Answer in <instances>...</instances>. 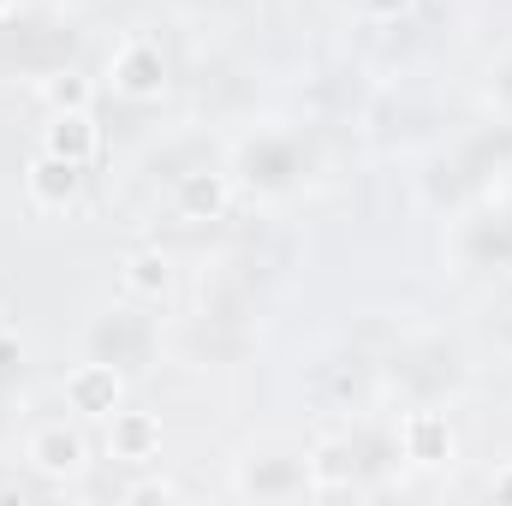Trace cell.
Listing matches in <instances>:
<instances>
[{
	"label": "cell",
	"mask_w": 512,
	"mask_h": 506,
	"mask_svg": "<svg viewBox=\"0 0 512 506\" xmlns=\"http://www.w3.org/2000/svg\"><path fill=\"white\" fill-rule=\"evenodd\" d=\"M161 352H167V322H161V310L155 304H143V298H108L90 322H84V358H96V364H114L120 376H149L155 364H161Z\"/></svg>",
	"instance_id": "cell-6"
},
{
	"label": "cell",
	"mask_w": 512,
	"mask_h": 506,
	"mask_svg": "<svg viewBox=\"0 0 512 506\" xmlns=\"http://www.w3.org/2000/svg\"><path fill=\"white\" fill-rule=\"evenodd\" d=\"M84 185H90V167H78V161H66V155H54L42 143L30 149V161H24V203L36 215H72L84 203Z\"/></svg>",
	"instance_id": "cell-15"
},
{
	"label": "cell",
	"mask_w": 512,
	"mask_h": 506,
	"mask_svg": "<svg viewBox=\"0 0 512 506\" xmlns=\"http://www.w3.org/2000/svg\"><path fill=\"white\" fill-rule=\"evenodd\" d=\"M477 489H483V495H495V501H512V459H501V465H495Z\"/></svg>",
	"instance_id": "cell-30"
},
{
	"label": "cell",
	"mask_w": 512,
	"mask_h": 506,
	"mask_svg": "<svg viewBox=\"0 0 512 506\" xmlns=\"http://www.w3.org/2000/svg\"><path fill=\"white\" fill-rule=\"evenodd\" d=\"M102 90H108L120 108H155V102H167V90H173V60H167V48H161L155 30H126V36L114 42V54H108V66H102Z\"/></svg>",
	"instance_id": "cell-9"
},
{
	"label": "cell",
	"mask_w": 512,
	"mask_h": 506,
	"mask_svg": "<svg viewBox=\"0 0 512 506\" xmlns=\"http://www.w3.org/2000/svg\"><path fill=\"white\" fill-rule=\"evenodd\" d=\"M36 96H42V108H48V114H66V108H96V84L84 78V66L54 72L48 84H36Z\"/></svg>",
	"instance_id": "cell-23"
},
{
	"label": "cell",
	"mask_w": 512,
	"mask_h": 506,
	"mask_svg": "<svg viewBox=\"0 0 512 506\" xmlns=\"http://www.w3.org/2000/svg\"><path fill=\"white\" fill-rule=\"evenodd\" d=\"M483 96H489V114L512 120V48L489 54V66H483Z\"/></svg>",
	"instance_id": "cell-26"
},
{
	"label": "cell",
	"mask_w": 512,
	"mask_h": 506,
	"mask_svg": "<svg viewBox=\"0 0 512 506\" xmlns=\"http://www.w3.org/2000/svg\"><path fill=\"white\" fill-rule=\"evenodd\" d=\"M376 364H382V399L393 411H405V405H453L477 381L471 346L459 334H447V328H387L376 340Z\"/></svg>",
	"instance_id": "cell-1"
},
{
	"label": "cell",
	"mask_w": 512,
	"mask_h": 506,
	"mask_svg": "<svg viewBox=\"0 0 512 506\" xmlns=\"http://www.w3.org/2000/svg\"><path fill=\"white\" fill-rule=\"evenodd\" d=\"M161 197H167L173 221H185V227H209V221H227V215H233V203H239V185H233V173H227V155H221V161H203V167L179 173V179H173Z\"/></svg>",
	"instance_id": "cell-13"
},
{
	"label": "cell",
	"mask_w": 512,
	"mask_h": 506,
	"mask_svg": "<svg viewBox=\"0 0 512 506\" xmlns=\"http://www.w3.org/2000/svg\"><path fill=\"white\" fill-rule=\"evenodd\" d=\"M18 6H24V0H0V24H6V18H12Z\"/></svg>",
	"instance_id": "cell-32"
},
{
	"label": "cell",
	"mask_w": 512,
	"mask_h": 506,
	"mask_svg": "<svg viewBox=\"0 0 512 506\" xmlns=\"http://www.w3.org/2000/svg\"><path fill=\"white\" fill-rule=\"evenodd\" d=\"M507 179H512V120L489 114L483 126H471L465 137H453V143L435 155L429 203H435L441 215H459L465 203L495 197Z\"/></svg>",
	"instance_id": "cell-3"
},
{
	"label": "cell",
	"mask_w": 512,
	"mask_h": 506,
	"mask_svg": "<svg viewBox=\"0 0 512 506\" xmlns=\"http://www.w3.org/2000/svg\"><path fill=\"white\" fill-rule=\"evenodd\" d=\"M24 495H66L54 477H42L36 465H24V459H12V465H0V501H24Z\"/></svg>",
	"instance_id": "cell-25"
},
{
	"label": "cell",
	"mask_w": 512,
	"mask_h": 506,
	"mask_svg": "<svg viewBox=\"0 0 512 506\" xmlns=\"http://www.w3.org/2000/svg\"><path fill=\"white\" fill-rule=\"evenodd\" d=\"M495 197H501V209H507V215H512V179H507V185H501V191H495Z\"/></svg>",
	"instance_id": "cell-33"
},
{
	"label": "cell",
	"mask_w": 512,
	"mask_h": 506,
	"mask_svg": "<svg viewBox=\"0 0 512 506\" xmlns=\"http://www.w3.org/2000/svg\"><path fill=\"white\" fill-rule=\"evenodd\" d=\"M310 471H316V495H364L358 489V465H352V447L340 435V423L328 435L310 441Z\"/></svg>",
	"instance_id": "cell-22"
},
{
	"label": "cell",
	"mask_w": 512,
	"mask_h": 506,
	"mask_svg": "<svg viewBox=\"0 0 512 506\" xmlns=\"http://www.w3.org/2000/svg\"><path fill=\"white\" fill-rule=\"evenodd\" d=\"M120 292L161 310V304L173 298V256L161 251V245H137V251H126L120 256Z\"/></svg>",
	"instance_id": "cell-21"
},
{
	"label": "cell",
	"mask_w": 512,
	"mask_h": 506,
	"mask_svg": "<svg viewBox=\"0 0 512 506\" xmlns=\"http://www.w3.org/2000/svg\"><path fill=\"white\" fill-rule=\"evenodd\" d=\"M197 102H203L209 126L251 114L256 108V72L245 60H233V54H209V60L197 66Z\"/></svg>",
	"instance_id": "cell-16"
},
{
	"label": "cell",
	"mask_w": 512,
	"mask_h": 506,
	"mask_svg": "<svg viewBox=\"0 0 512 506\" xmlns=\"http://www.w3.org/2000/svg\"><path fill=\"white\" fill-rule=\"evenodd\" d=\"M84 60V30L72 12H54V6H18L6 24H0V84H48L54 72L78 66Z\"/></svg>",
	"instance_id": "cell-4"
},
{
	"label": "cell",
	"mask_w": 512,
	"mask_h": 506,
	"mask_svg": "<svg viewBox=\"0 0 512 506\" xmlns=\"http://www.w3.org/2000/svg\"><path fill=\"white\" fill-rule=\"evenodd\" d=\"M60 399H66L72 417H84V423H108V417L126 405V376H120L114 364L84 358V364H72V370L60 376Z\"/></svg>",
	"instance_id": "cell-17"
},
{
	"label": "cell",
	"mask_w": 512,
	"mask_h": 506,
	"mask_svg": "<svg viewBox=\"0 0 512 506\" xmlns=\"http://www.w3.org/2000/svg\"><path fill=\"white\" fill-rule=\"evenodd\" d=\"M0 381H24V340L0 328Z\"/></svg>",
	"instance_id": "cell-28"
},
{
	"label": "cell",
	"mask_w": 512,
	"mask_h": 506,
	"mask_svg": "<svg viewBox=\"0 0 512 506\" xmlns=\"http://www.w3.org/2000/svg\"><path fill=\"white\" fill-rule=\"evenodd\" d=\"M18 459L36 465L42 477H54L60 489H78L96 471V441L84 435V417H42V423L24 429Z\"/></svg>",
	"instance_id": "cell-11"
},
{
	"label": "cell",
	"mask_w": 512,
	"mask_h": 506,
	"mask_svg": "<svg viewBox=\"0 0 512 506\" xmlns=\"http://www.w3.org/2000/svg\"><path fill=\"white\" fill-rule=\"evenodd\" d=\"M322 120H256L227 143V173L239 185V197L251 203H292L304 197V185L322 173Z\"/></svg>",
	"instance_id": "cell-2"
},
{
	"label": "cell",
	"mask_w": 512,
	"mask_h": 506,
	"mask_svg": "<svg viewBox=\"0 0 512 506\" xmlns=\"http://www.w3.org/2000/svg\"><path fill=\"white\" fill-rule=\"evenodd\" d=\"M340 435H346V447H352V465H358V489L364 495H387V489H399V471H411L405 465V453H399V429H393V411H358V417H346L340 423Z\"/></svg>",
	"instance_id": "cell-12"
},
{
	"label": "cell",
	"mask_w": 512,
	"mask_h": 506,
	"mask_svg": "<svg viewBox=\"0 0 512 506\" xmlns=\"http://www.w3.org/2000/svg\"><path fill=\"white\" fill-rule=\"evenodd\" d=\"M167 358L185 364V370H245L256 358V322H227V316L185 310L167 328Z\"/></svg>",
	"instance_id": "cell-8"
},
{
	"label": "cell",
	"mask_w": 512,
	"mask_h": 506,
	"mask_svg": "<svg viewBox=\"0 0 512 506\" xmlns=\"http://www.w3.org/2000/svg\"><path fill=\"white\" fill-rule=\"evenodd\" d=\"M298 387H304V405H310L322 423H346V417H358V411L387 405L376 346H364V340H340V346H328L322 358H310V370H304Z\"/></svg>",
	"instance_id": "cell-5"
},
{
	"label": "cell",
	"mask_w": 512,
	"mask_h": 506,
	"mask_svg": "<svg viewBox=\"0 0 512 506\" xmlns=\"http://www.w3.org/2000/svg\"><path fill=\"white\" fill-rule=\"evenodd\" d=\"M42 6H54V12H72V18H78V12H90V6H102V0H42Z\"/></svg>",
	"instance_id": "cell-31"
},
{
	"label": "cell",
	"mask_w": 512,
	"mask_h": 506,
	"mask_svg": "<svg viewBox=\"0 0 512 506\" xmlns=\"http://www.w3.org/2000/svg\"><path fill=\"white\" fill-rule=\"evenodd\" d=\"M393 429H399V453L411 471H447L459 459L447 405H405V411H393Z\"/></svg>",
	"instance_id": "cell-14"
},
{
	"label": "cell",
	"mask_w": 512,
	"mask_h": 506,
	"mask_svg": "<svg viewBox=\"0 0 512 506\" xmlns=\"http://www.w3.org/2000/svg\"><path fill=\"white\" fill-rule=\"evenodd\" d=\"M161 417L155 411H137V405H120L108 423H102V447H108V465H126V471H149L161 465Z\"/></svg>",
	"instance_id": "cell-18"
},
{
	"label": "cell",
	"mask_w": 512,
	"mask_h": 506,
	"mask_svg": "<svg viewBox=\"0 0 512 506\" xmlns=\"http://www.w3.org/2000/svg\"><path fill=\"white\" fill-rule=\"evenodd\" d=\"M447 251H453V262H459V274H471V280L512 274V215L501 209V197L465 203V209L453 215Z\"/></svg>",
	"instance_id": "cell-10"
},
{
	"label": "cell",
	"mask_w": 512,
	"mask_h": 506,
	"mask_svg": "<svg viewBox=\"0 0 512 506\" xmlns=\"http://www.w3.org/2000/svg\"><path fill=\"white\" fill-rule=\"evenodd\" d=\"M471 334H477V346H483L489 358L512 364V274L483 280L477 310H471Z\"/></svg>",
	"instance_id": "cell-19"
},
{
	"label": "cell",
	"mask_w": 512,
	"mask_h": 506,
	"mask_svg": "<svg viewBox=\"0 0 512 506\" xmlns=\"http://www.w3.org/2000/svg\"><path fill=\"white\" fill-rule=\"evenodd\" d=\"M227 495L233 501H310L316 471H310V441L292 435H256L227 459Z\"/></svg>",
	"instance_id": "cell-7"
},
{
	"label": "cell",
	"mask_w": 512,
	"mask_h": 506,
	"mask_svg": "<svg viewBox=\"0 0 512 506\" xmlns=\"http://www.w3.org/2000/svg\"><path fill=\"white\" fill-rule=\"evenodd\" d=\"M18 405H24V381H0V441H6V429L18 417Z\"/></svg>",
	"instance_id": "cell-29"
},
{
	"label": "cell",
	"mask_w": 512,
	"mask_h": 506,
	"mask_svg": "<svg viewBox=\"0 0 512 506\" xmlns=\"http://www.w3.org/2000/svg\"><path fill=\"white\" fill-rule=\"evenodd\" d=\"M417 6H423V0H352V12H358L364 24H382V30L387 24H405Z\"/></svg>",
	"instance_id": "cell-27"
},
{
	"label": "cell",
	"mask_w": 512,
	"mask_h": 506,
	"mask_svg": "<svg viewBox=\"0 0 512 506\" xmlns=\"http://www.w3.org/2000/svg\"><path fill=\"white\" fill-rule=\"evenodd\" d=\"M256 6H262V0H173V12H185V18L203 24V30H209V24H215V30H221V24H245Z\"/></svg>",
	"instance_id": "cell-24"
},
{
	"label": "cell",
	"mask_w": 512,
	"mask_h": 506,
	"mask_svg": "<svg viewBox=\"0 0 512 506\" xmlns=\"http://www.w3.org/2000/svg\"><path fill=\"white\" fill-rule=\"evenodd\" d=\"M42 149H54V155H66V161H78V167H96V155H102V126H96V108H66V114H48V126L36 137Z\"/></svg>",
	"instance_id": "cell-20"
}]
</instances>
